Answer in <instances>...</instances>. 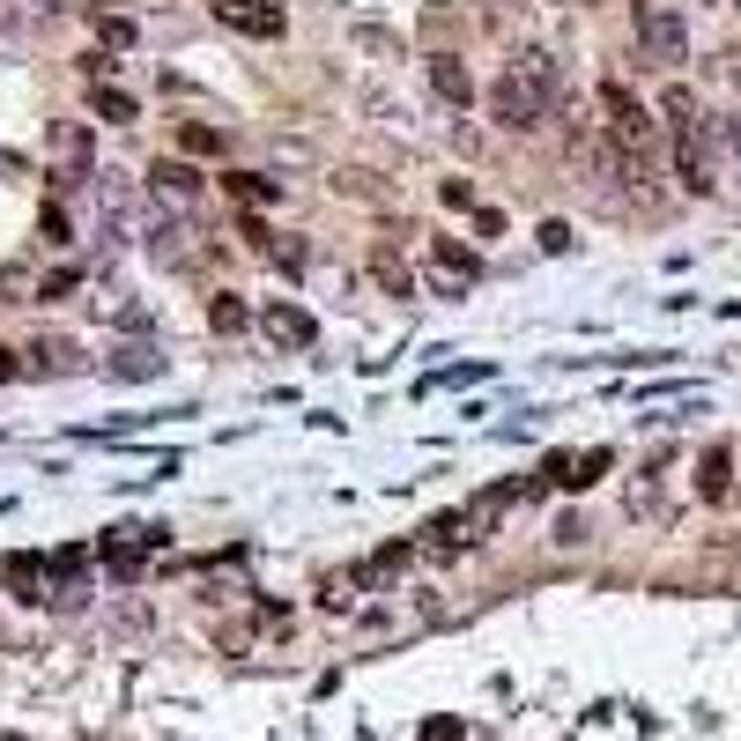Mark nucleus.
<instances>
[{
	"instance_id": "nucleus-15",
	"label": "nucleus",
	"mask_w": 741,
	"mask_h": 741,
	"mask_svg": "<svg viewBox=\"0 0 741 741\" xmlns=\"http://www.w3.org/2000/svg\"><path fill=\"white\" fill-rule=\"evenodd\" d=\"M246 320H252V312H246V296H230V290L208 296V326H216V334H238Z\"/></svg>"
},
{
	"instance_id": "nucleus-17",
	"label": "nucleus",
	"mask_w": 741,
	"mask_h": 741,
	"mask_svg": "<svg viewBox=\"0 0 741 741\" xmlns=\"http://www.w3.org/2000/svg\"><path fill=\"white\" fill-rule=\"evenodd\" d=\"M370 274H378V290H386V296H408V268H400V260H394L386 246L370 252Z\"/></svg>"
},
{
	"instance_id": "nucleus-1",
	"label": "nucleus",
	"mask_w": 741,
	"mask_h": 741,
	"mask_svg": "<svg viewBox=\"0 0 741 741\" xmlns=\"http://www.w3.org/2000/svg\"><path fill=\"white\" fill-rule=\"evenodd\" d=\"M564 97V67H556V52H519L512 67L490 82V119L504 134H534V126L556 112Z\"/></svg>"
},
{
	"instance_id": "nucleus-2",
	"label": "nucleus",
	"mask_w": 741,
	"mask_h": 741,
	"mask_svg": "<svg viewBox=\"0 0 741 741\" xmlns=\"http://www.w3.org/2000/svg\"><path fill=\"white\" fill-rule=\"evenodd\" d=\"M660 112H667V142H675V178H682V194H712L719 178H712V119H705V104L675 82L660 97Z\"/></svg>"
},
{
	"instance_id": "nucleus-4",
	"label": "nucleus",
	"mask_w": 741,
	"mask_h": 741,
	"mask_svg": "<svg viewBox=\"0 0 741 741\" xmlns=\"http://www.w3.org/2000/svg\"><path fill=\"white\" fill-rule=\"evenodd\" d=\"M630 23H638L645 60H660V67H682V60H690V30H682V15H675L667 0H638Z\"/></svg>"
},
{
	"instance_id": "nucleus-20",
	"label": "nucleus",
	"mask_w": 741,
	"mask_h": 741,
	"mask_svg": "<svg viewBox=\"0 0 741 741\" xmlns=\"http://www.w3.org/2000/svg\"><path fill=\"white\" fill-rule=\"evenodd\" d=\"M97 38L104 45H134V23L126 15H97Z\"/></svg>"
},
{
	"instance_id": "nucleus-24",
	"label": "nucleus",
	"mask_w": 741,
	"mask_h": 741,
	"mask_svg": "<svg viewBox=\"0 0 741 741\" xmlns=\"http://www.w3.org/2000/svg\"><path fill=\"white\" fill-rule=\"evenodd\" d=\"M15 370H23V364H15V356H8V348H0V378H15Z\"/></svg>"
},
{
	"instance_id": "nucleus-9",
	"label": "nucleus",
	"mask_w": 741,
	"mask_h": 741,
	"mask_svg": "<svg viewBox=\"0 0 741 741\" xmlns=\"http://www.w3.org/2000/svg\"><path fill=\"white\" fill-rule=\"evenodd\" d=\"M468 542H474V534H468V512H438L430 526H422V556H430V564H445V556H460Z\"/></svg>"
},
{
	"instance_id": "nucleus-7",
	"label": "nucleus",
	"mask_w": 741,
	"mask_h": 741,
	"mask_svg": "<svg viewBox=\"0 0 741 741\" xmlns=\"http://www.w3.org/2000/svg\"><path fill=\"white\" fill-rule=\"evenodd\" d=\"M474 274H482V260H474V252H460L452 238H430V282H438L445 296H460Z\"/></svg>"
},
{
	"instance_id": "nucleus-12",
	"label": "nucleus",
	"mask_w": 741,
	"mask_h": 741,
	"mask_svg": "<svg viewBox=\"0 0 741 741\" xmlns=\"http://www.w3.org/2000/svg\"><path fill=\"white\" fill-rule=\"evenodd\" d=\"M430 90H438L445 104H474V74H468V60L438 52V60H430Z\"/></svg>"
},
{
	"instance_id": "nucleus-18",
	"label": "nucleus",
	"mask_w": 741,
	"mask_h": 741,
	"mask_svg": "<svg viewBox=\"0 0 741 741\" xmlns=\"http://www.w3.org/2000/svg\"><path fill=\"white\" fill-rule=\"evenodd\" d=\"M178 148H186V156H222V134L216 126H200V119H186L178 126Z\"/></svg>"
},
{
	"instance_id": "nucleus-5",
	"label": "nucleus",
	"mask_w": 741,
	"mask_h": 741,
	"mask_svg": "<svg viewBox=\"0 0 741 741\" xmlns=\"http://www.w3.org/2000/svg\"><path fill=\"white\" fill-rule=\"evenodd\" d=\"M216 23H230L238 38H282V0H216Z\"/></svg>"
},
{
	"instance_id": "nucleus-13",
	"label": "nucleus",
	"mask_w": 741,
	"mask_h": 741,
	"mask_svg": "<svg viewBox=\"0 0 741 741\" xmlns=\"http://www.w3.org/2000/svg\"><path fill=\"white\" fill-rule=\"evenodd\" d=\"M148 186L171 194V200H200V171L194 164H178V156H156V164H148Z\"/></svg>"
},
{
	"instance_id": "nucleus-23",
	"label": "nucleus",
	"mask_w": 741,
	"mask_h": 741,
	"mask_svg": "<svg viewBox=\"0 0 741 741\" xmlns=\"http://www.w3.org/2000/svg\"><path fill=\"white\" fill-rule=\"evenodd\" d=\"M452 734H460L452 719H430V727H422V741H452Z\"/></svg>"
},
{
	"instance_id": "nucleus-22",
	"label": "nucleus",
	"mask_w": 741,
	"mask_h": 741,
	"mask_svg": "<svg viewBox=\"0 0 741 741\" xmlns=\"http://www.w3.org/2000/svg\"><path fill=\"white\" fill-rule=\"evenodd\" d=\"M438 194H445V208H474V186H468V178H445Z\"/></svg>"
},
{
	"instance_id": "nucleus-8",
	"label": "nucleus",
	"mask_w": 741,
	"mask_h": 741,
	"mask_svg": "<svg viewBox=\"0 0 741 741\" xmlns=\"http://www.w3.org/2000/svg\"><path fill=\"white\" fill-rule=\"evenodd\" d=\"M697 497H705V504H727V497H734V445H705V452H697Z\"/></svg>"
},
{
	"instance_id": "nucleus-10",
	"label": "nucleus",
	"mask_w": 741,
	"mask_h": 741,
	"mask_svg": "<svg viewBox=\"0 0 741 741\" xmlns=\"http://www.w3.org/2000/svg\"><path fill=\"white\" fill-rule=\"evenodd\" d=\"M222 200H238V208H268V200H282V178H268V171H222Z\"/></svg>"
},
{
	"instance_id": "nucleus-21",
	"label": "nucleus",
	"mask_w": 741,
	"mask_h": 741,
	"mask_svg": "<svg viewBox=\"0 0 741 741\" xmlns=\"http://www.w3.org/2000/svg\"><path fill=\"white\" fill-rule=\"evenodd\" d=\"M45 246H74V238H67V208H60V200L45 208Z\"/></svg>"
},
{
	"instance_id": "nucleus-14",
	"label": "nucleus",
	"mask_w": 741,
	"mask_h": 741,
	"mask_svg": "<svg viewBox=\"0 0 741 741\" xmlns=\"http://www.w3.org/2000/svg\"><path fill=\"white\" fill-rule=\"evenodd\" d=\"M408 556H416V549L394 542V549H378V556H370V564H356V571H364V586H386L394 571H408Z\"/></svg>"
},
{
	"instance_id": "nucleus-19",
	"label": "nucleus",
	"mask_w": 741,
	"mask_h": 741,
	"mask_svg": "<svg viewBox=\"0 0 741 741\" xmlns=\"http://www.w3.org/2000/svg\"><path fill=\"white\" fill-rule=\"evenodd\" d=\"M90 104H97V119H112V126H126V119H134V97H126V90H104V82L90 90Z\"/></svg>"
},
{
	"instance_id": "nucleus-6",
	"label": "nucleus",
	"mask_w": 741,
	"mask_h": 741,
	"mask_svg": "<svg viewBox=\"0 0 741 741\" xmlns=\"http://www.w3.org/2000/svg\"><path fill=\"white\" fill-rule=\"evenodd\" d=\"M608 460H616L608 445H593V452H556V460L542 468V482L549 490H593V482L608 474Z\"/></svg>"
},
{
	"instance_id": "nucleus-16",
	"label": "nucleus",
	"mask_w": 741,
	"mask_h": 741,
	"mask_svg": "<svg viewBox=\"0 0 741 741\" xmlns=\"http://www.w3.org/2000/svg\"><path fill=\"white\" fill-rule=\"evenodd\" d=\"M52 148H60V156H67V164H74V171H82V164H90V126H52Z\"/></svg>"
},
{
	"instance_id": "nucleus-11",
	"label": "nucleus",
	"mask_w": 741,
	"mask_h": 741,
	"mask_svg": "<svg viewBox=\"0 0 741 741\" xmlns=\"http://www.w3.org/2000/svg\"><path fill=\"white\" fill-rule=\"evenodd\" d=\"M260 326H268L274 342H290V348H304V342H312V334H320L304 304H268V312H260Z\"/></svg>"
},
{
	"instance_id": "nucleus-3",
	"label": "nucleus",
	"mask_w": 741,
	"mask_h": 741,
	"mask_svg": "<svg viewBox=\"0 0 741 741\" xmlns=\"http://www.w3.org/2000/svg\"><path fill=\"white\" fill-rule=\"evenodd\" d=\"M601 134H608L630 164H653V148H660V119H653V104H645L630 82H601Z\"/></svg>"
}]
</instances>
